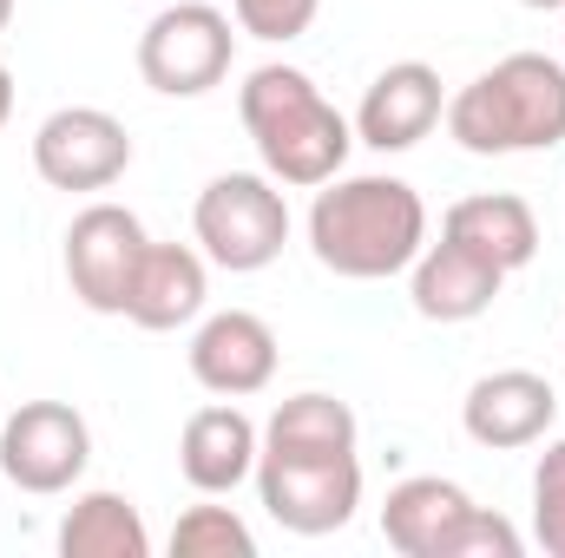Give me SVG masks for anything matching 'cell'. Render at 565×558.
Segmentation results:
<instances>
[{
	"instance_id": "1",
	"label": "cell",
	"mask_w": 565,
	"mask_h": 558,
	"mask_svg": "<svg viewBox=\"0 0 565 558\" xmlns=\"http://www.w3.org/2000/svg\"><path fill=\"white\" fill-rule=\"evenodd\" d=\"M309 250L342 282H388L427 250V204L408 178L362 171L316 184L309 204Z\"/></svg>"
},
{
	"instance_id": "2",
	"label": "cell",
	"mask_w": 565,
	"mask_h": 558,
	"mask_svg": "<svg viewBox=\"0 0 565 558\" xmlns=\"http://www.w3.org/2000/svg\"><path fill=\"white\" fill-rule=\"evenodd\" d=\"M237 119H244L264 171L277 178L282 191H316V184L342 178L349 144H355V126L322 99V86L302 66H282V60L257 66L244 79Z\"/></svg>"
},
{
	"instance_id": "3",
	"label": "cell",
	"mask_w": 565,
	"mask_h": 558,
	"mask_svg": "<svg viewBox=\"0 0 565 558\" xmlns=\"http://www.w3.org/2000/svg\"><path fill=\"white\" fill-rule=\"evenodd\" d=\"M447 139L473 158L553 151L565 144V60L507 53L447 99Z\"/></svg>"
},
{
	"instance_id": "4",
	"label": "cell",
	"mask_w": 565,
	"mask_h": 558,
	"mask_svg": "<svg viewBox=\"0 0 565 558\" xmlns=\"http://www.w3.org/2000/svg\"><path fill=\"white\" fill-rule=\"evenodd\" d=\"M382 539L402 558H520L526 552L513 519L473 506V493L460 480H440V473H415V480L388 486Z\"/></svg>"
},
{
	"instance_id": "5",
	"label": "cell",
	"mask_w": 565,
	"mask_h": 558,
	"mask_svg": "<svg viewBox=\"0 0 565 558\" xmlns=\"http://www.w3.org/2000/svg\"><path fill=\"white\" fill-rule=\"evenodd\" d=\"M191 230H198V250L231 270V277H257L270 270L289 244V204H282V184L270 171H224L198 191V211H191Z\"/></svg>"
},
{
	"instance_id": "6",
	"label": "cell",
	"mask_w": 565,
	"mask_h": 558,
	"mask_svg": "<svg viewBox=\"0 0 565 558\" xmlns=\"http://www.w3.org/2000/svg\"><path fill=\"white\" fill-rule=\"evenodd\" d=\"M237 60L231 13L211 0H164L139 33V79L158 99H204Z\"/></svg>"
},
{
	"instance_id": "7",
	"label": "cell",
	"mask_w": 565,
	"mask_h": 558,
	"mask_svg": "<svg viewBox=\"0 0 565 558\" xmlns=\"http://www.w3.org/2000/svg\"><path fill=\"white\" fill-rule=\"evenodd\" d=\"M257 500L296 539L342 533L362 506V460L355 453H257Z\"/></svg>"
},
{
	"instance_id": "8",
	"label": "cell",
	"mask_w": 565,
	"mask_h": 558,
	"mask_svg": "<svg viewBox=\"0 0 565 558\" xmlns=\"http://www.w3.org/2000/svg\"><path fill=\"white\" fill-rule=\"evenodd\" d=\"M93 460V427L73 401H20L13 415H0V473L7 486L53 500L73 493L79 473Z\"/></svg>"
},
{
	"instance_id": "9",
	"label": "cell",
	"mask_w": 565,
	"mask_h": 558,
	"mask_svg": "<svg viewBox=\"0 0 565 558\" xmlns=\"http://www.w3.org/2000/svg\"><path fill=\"white\" fill-rule=\"evenodd\" d=\"M33 171L53 191H113L132 171V132L106 106H60L33 132Z\"/></svg>"
},
{
	"instance_id": "10",
	"label": "cell",
	"mask_w": 565,
	"mask_h": 558,
	"mask_svg": "<svg viewBox=\"0 0 565 558\" xmlns=\"http://www.w3.org/2000/svg\"><path fill=\"white\" fill-rule=\"evenodd\" d=\"M145 224L139 211L126 204H86L73 224H66V282L73 296L93 309V315H126V296H132V270L145 257Z\"/></svg>"
},
{
	"instance_id": "11",
	"label": "cell",
	"mask_w": 565,
	"mask_h": 558,
	"mask_svg": "<svg viewBox=\"0 0 565 558\" xmlns=\"http://www.w3.org/2000/svg\"><path fill=\"white\" fill-rule=\"evenodd\" d=\"M191 382H198L204 395H224V401L264 395V388L277 382V329H270L257 309L198 315V335H191Z\"/></svg>"
},
{
	"instance_id": "12",
	"label": "cell",
	"mask_w": 565,
	"mask_h": 558,
	"mask_svg": "<svg viewBox=\"0 0 565 558\" xmlns=\"http://www.w3.org/2000/svg\"><path fill=\"white\" fill-rule=\"evenodd\" d=\"M559 420V395L546 375L533 368H493L467 388L460 401V427L473 447H493V453H520V447H540Z\"/></svg>"
},
{
	"instance_id": "13",
	"label": "cell",
	"mask_w": 565,
	"mask_h": 558,
	"mask_svg": "<svg viewBox=\"0 0 565 558\" xmlns=\"http://www.w3.org/2000/svg\"><path fill=\"white\" fill-rule=\"evenodd\" d=\"M447 119V93H440V73L427 60H395L369 79L362 106H355V139L369 151H415V144Z\"/></svg>"
},
{
	"instance_id": "14",
	"label": "cell",
	"mask_w": 565,
	"mask_h": 558,
	"mask_svg": "<svg viewBox=\"0 0 565 558\" xmlns=\"http://www.w3.org/2000/svg\"><path fill=\"white\" fill-rule=\"evenodd\" d=\"M257 453H264V433H257V420L244 415L237 401L198 408L184 420V433H178V466H184V480L204 500H224L244 480H257Z\"/></svg>"
},
{
	"instance_id": "15",
	"label": "cell",
	"mask_w": 565,
	"mask_h": 558,
	"mask_svg": "<svg viewBox=\"0 0 565 558\" xmlns=\"http://www.w3.org/2000/svg\"><path fill=\"white\" fill-rule=\"evenodd\" d=\"M211 302V257L191 244H145L139 270H132V296H126V322H139L151 335L191 329Z\"/></svg>"
},
{
	"instance_id": "16",
	"label": "cell",
	"mask_w": 565,
	"mask_h": 558,
	"mask_svg": "<svg viewBox=\"0 0 565 558\" xmlns=\"http://www.w3.org/2000/svg\"><path fill=\"white\" fill-rule=\"evenodd\" d=\"M507 289V270H493L487 257L460 250V244H427L408 264V302L422 322H473L493 309V296Z\"/></svg>"
},
{
	"instance_id": "17",
	"label": "cell",
	"mask_w": 565,
	"mask_h": 558,
	"mask_svg": "<svg viewBox=\"0 0 565 558\" xmlns=\"http://www.w3.org/2000/svg\"><path fill=\"white\" fill-rule=\"evenodd\" d=\"M440 237L460 244V250H473V257H487V264L507 270V277L526 270V264L540 257V217H533V204L513 197V191L460 197V204L440 217Z\"/></svg>"
},
{
	"instance_id": "18",
	"label": "cell",
	"mask_w": 565,
	"mask_h": 558,
	"mask_svg": "<svg viewBox=\"0 0 565 558\" xmlns=\"http://www.w3.org/2000/svg\"><path fill=\"white\" fill-rule=\"evenodd\" d=\"M60 558H151L145 513L113 486L79 493L60 519Z\"/></svg>"
},
{
	"instance_id": "19",
	"label": "cell",
	"mask_w": 565,
	"mask_h": 558,
	"mask_svg": "<svg viewBox=\"0 0 565 558\" xmlns=\"http://www.w3.org/2000/svg\"><path fill=\"white\" fill-rule=\"evenodd\" d=\"M355 440H362L355 408L316 388L277 401V415L264 427V453H355Z\"/></svg>"
},
{
	"instance_id": "20",
	"label": "cell",
	"mask_w": 565,
	"mask_h": 558,
	"mask_svg": "<svg viewBox=\"0 0 565 558\" xmlns=\"http://www.w3.org/2000/svg\"><path fill=\"white\" fill-rule=\"evenodd\" d=\"M171 558H257V533L231 506H184L171 526Z\"/></svg>"
},
{
	"instance_id": "21",
	"label": "cell",
	"mask_w": 565,
	"mask_h": 558,
	"mask_svg": "<svg viewBox=\"0 0 565 558\" xmlns=\"http://www.w3.org/2000/svg\"><path fill=\"white\" fill-rule=\"evenodd\" d=\"M533 539L553 558H565V433L546 440V453L533 466Z\"/></svg>"
},
{
	"instance_id": "22",
	"label": "cell",
	"mask_w": 565,
	"mask_h": 558,
	"mask_svg": "<svg viewBox=\"0 0 565 558\" xmlns=\"http://www.w3.org/2000/svg\"><path fill=\"white\" fill-rule=\"evenodd\" d=\"M316 13H322V0H231L237 33H250V40H264V46L302 40V33L316 26Z\"/></svg>"
},
{
	"instance_id": "23",
	"label": "cell",
	"mask_w": 565,
	"mask_h": 558,
	"mask_svg": "<svg viewBox=\"0 0 565 558\" xmlns=\"http://www.w3.org/2000/svg\"><path fill=\"white\" fill-rule=\"evenodd\" d=\"M13 119V73H7V60H0V126Z\"/></svg>"
},
{
	"instance_id": "24",
	"label": "cell",
	"mask_w": 565,
	"mask_h": 558,
	"mask_svg": "<svg viewBox=\"0 0 565 558\" xmlns=\"http://www.w3.org/2000/svg\"><path fill=\"white\" fill-rule=\"evenodd\" d=\"M7 26H13V0H0V33H7Z\"/></svg>"
},
{
	"instance_id": "25",
	"label": "cell",
	"mask_w": 565,
	"mask_h": 558,
	"mask_svg": "<svg viewBox=\"0 0 565 558\" xmlns=\"http://www.w3.org/2000/svg\"><path fill=\"white\" fill-rule=\"evenodd\" d=\"M520 7H540V13H553V7H565V0H520Z\"/></svg>"
},
{
	"instance_id": "26",
	"label": "cell",
	"mask_w": 565,
	"mask_h": 558,
	"mask_svg": "<svg viewBox=\"0 0 565 558\" xmlns=\"http://www.w3.org/2000/svg\"><path fill=\"white\" fill-rule=\"evenodd\" d=\"M158 7H164V0H158Z\"/></svg>"
}]
</instances>
